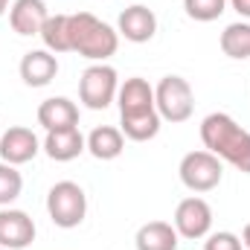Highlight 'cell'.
<instances>
[{
    "label": "cell",
    "mask_w": 250,
    "mask_h": 250,
    "mask_svg": "<svg viewBox=\"0 0 250 250\" xmlns=\"http://www.w3.org/2000/svg\"><path fill=\"white\" fill-rule=\"evenodd\" d=\"M50 12L44 0H15L9 6V23L18 35H41Z\"/></svg>",
    "instance_id": "cell-13"
},
{
    "label": "cell",
    "mask_w": 250,
    "mask_h": 250,
    "mask_svg": "<svg viewBox=\"0 0 250 250\" xmlns=\"http://www.w3.org/2000/svg\"><path fill=\"white\" fill-rule=\"evenodd\" d=\"M212 227V209L204 198H184L175 209V230L184 239H204Z\"/></svg>",
    "instance_id": "cell-7"
},
{
    "label": "cell",
    "mask_w": 250,
    "mask_h": 250,
    "mask_svg": "<svg viewBox=\"0 0 250 250\" xmlns=\"http://www.w3.org/2000/svg\"><path fill=\"white\" fill-rule=\"evenodd\" d=\"M38 125L47 131H62V128H76L79 125V108L67 96H50L38 105Z\"/></svg>",
    "instance_id": "cell-15"
},
{
    "label": "cell",
    "mask_w": 250,
    "mask_h": 250,
    "mask_svg": "<svg viewBox=\"0 0 250 250\" xmlns=\"http://www.w3.org/2000/svg\"><path fill=\"white\" fill-rule=\"evenodd\" d=\"M84 148H87V143H84L79 125H76V128H62V131H47V137H44V151H47V157L56 160V163H70V160H76Z\"/></svg>",
    "instance_id": "cell-14"
},
{
    "label": "cell",
    "mask_w": 250,
    "mask_h": 250,
    "mask_svg": "<svg viewBox=\"0 0 250 250\" xmlns=\"http://www.w3.org/2000/svg\"><path fill=\"white\" fill-rule=\"evenodd\" d=\"M204 250H242V239H239L236 233H227V230H221V233H212V236H207Z\"/></svg>",
    "instance_id": "cell-23"
},
{
    "label": "cell",
    "mask_w": 250,
    "mask_h": 250,
    "mask_svg": "<svg viewBox=\"0 0 250 250\" xmlns=\"http://www.w3.org/2000/svg\"><path fill=\"white\" fill-rule=\"evenodd\" d=\"M0 250H6V248H0Z\"/></svg>",
    "instance_id": "cell-27"
},
{
    "label": "cell",
    "mask_w": 250,
    "mask_h": 250,
    "mask_svg": "<svg viewBox=\"0 0 250 250\" xmlns=\"http://www.w3.org/2000/svg\"><path fill=\"white\" fill-rule=\"evenodd\" d=\"M154 108L166 123H187L195 111V93L184 76H163L154 87Z\"/></svg>",
    "instance_id": "cell-3"
},
{
    "label": "cell",
    "mask_w": 250,
    "mask_h": 250,
    "mask_svg": "<svg viewBox=\"0 0 250 250\" xmlns=\"http://www.w3.org/2000/svg\"><path fill=\"white\" fill-rule=\"evenodd\" d=\"M38 151H41V143H38L32 128L12 125L9 131L0 134V157H3V163L21 166V163H29Z\"/></svg>",
    "instance_id": "cell-8"
},
{
    "label": "cell",
    "mask_w": 250,
    "mask_h": 250,
    "mask_svg": "<svg viewBox=\"0 0 250 250\" xmlns=\"http://www.w3.org/2000/svg\"><path fill=\"white\" fill-rule=\"evenodd\" d=\"M59 76V59L50 50H29L21 59V79L29 87H47Z\"/></svg>",
    "instance_id": "cell-11"
},
{
    "label": "cell",
    "mask_w": 250,
    "mask_h": 250,
    "mask_svg": "<svg viewBox=\"0 0 250 250\" xmlns=\"http://www.w3.org/2000/svg\"><path fill=\"white\" fill-rule=\"evenodd\" d=\"M178 230L169 221H148L137 230V250H178Z\"/></svg>",
    "instance_id": "cell-17"
},
{
    "label": "cell",
    "mask_w": 250,
    "mask_h": 250,
    "mask_svg": "<svg viewBox=\"0 0 250 250\" xmlns=\"http://www.w3.org/2000/svg\"><path fill=\"white\" fill-rule=\"evenodd\" d=\"M178 172H181L184 187L192 189V192H212V189L221 184V178H224L221 160L212 151H207V148L204 151H189V154H184Z\"/></svg>",
    "instance_id": "cell-6"
},
{
    "label": "cell",
    "mask_w": 250,
    "mask_h": 250,
    "mask_svg": "<svg viewBox=\"0 0 250 250\" xmlns=\"http://www.w3.org/2000/svg\"><path fill=\"white\" fill-rule=\"evenodd\" d=\"M117 32L131 44H146L157 32V15L148 6H143V3H134L120 15V29Z\"/></svg>",
    "instance_id": "cell-10"
},
{
    "label": "cell",
    "mask_w": 250,
    "mask_h": 250,
    "mask_svg": "<svg viewBox=\"0 0 250 250\" xmlns=\"http://www.w3.org/2000/svg\"><path fill=\"white\" fill-rule=\"evenodd\" d=\"M120 32L111 29L105 21H99L90 12L70 15V53H79L90 62H105L117 53Z\"/></svg>",
    "instance_id": "cell-2"
},
{
    "label": "cell",
    "mask_w": 250,
    "mask_h": 250,
    "mask_svg": "<svg viewBox=\"0 0 250 250\" xmlns=\"http://www.w3.org/2000/svg\"><path fill=\"white\" fill-rule=\"evenodd\" d=\"M6 9H9V0H0V15H3Z\"/></svg>",
    "instance_id": "cell-26"
},
{
    "label": "cell",
    "mask_w": 250,
    "mask_h": 250,
    "mask_svg": "<svg viewBox=\"0 0 250 250\" xmlns=\"http://www.w3.org/2000/svg\"><path fill=\"white\" fill-rule=\"evenodd\" d=\"M87 151L96 160H117L125 148V134L114 125H99L87 134Z\"/></svg>",
    "instance_id": "cell-16"
},
{
    "label": "cell",
    "mask_w": 250,
    "mask_h": 250,
    "mask_svg": "<svg viewBox=\"0 0 250 250\" xmlns=\"http://www.w3.org/2000/svg\"><path fill=\"white\" fill-rule=\"evenodd\" d=\"M117 99H120V117H134V114L154 111V87L140 76L125 79L123 87L117 90Z\"/></svg>",
    "instance_id": "cell-12"
},
{
    "label": "cell",
    "mask_w": 250,
    "mask_h": 250,
    "mask_svg": "<svg viewBox=\"0 0 250 250\" xmlns=\"http://www.w3.org/2000/svg\"><path fill=\"white\" fill-rule=\"evenodd\" d=\"M201 140L207 151L227 160L239 172L250 175V131H245L230 114H209L201 123Z\"/></svg>",
    "instance_id": "cell-1"
},
{
    "label": "cell",
    "mask_w": 250,
    "mask_h": 250,
    "mask_svg": "<svg viewBox=\"0 0 250 250\" xmlns=\"http://www.w3.org/2000/svg\"><path fill=\"white\" fill-rule=\"evenodd\" d=\"M160 114L157 108L154 111H146V114H134V117H120V131H123L128 140L134 143H146V140H154L160 134Z\"/></svg>",
    "instance_id": "cell-18"
},
{
    "label": "cell",
    "mask_w": 250,
    "mask_h": 250,
    "mask_svg": "<svg viewBox=\"0 0 250 250\" xmlns=\"http://www.w3.org/2000/svg\"><path fill=\"white\" fill-rule=\"evenodd\" d=\"M184 9L192 21H201V23H209V21H218L227 9V0H184Z\"/></svg>",
    "instance_id": "cell-21"
},
{
    "label": "cell",
    "mask_w": 250,
    "mask_h": 250,
    "mask_svg": "<svg viewBox=\"0 0 250 250\" xmlns=\"http://www.w3.org/2000/svg\"><path fill=\"white\" fill-rule=\"evenodd\" d=\"M242 245L250 250V224H245V230H242Z\"/></svg>",
    "instance_id": "cell-25"
},
{
    "label": "cell",
    "mask_w": 250,
    "mask_h": 250,
    "mask_svg": "<svg viewBox=\"0 0 250 250\" xmlns=\"http://www.w3.org/2000/svg\"><path fill=\"white\" fill-rule=\"evenodd\" d=\"M221 53L227 56V59H236V62H242V59H250V23H230L224 32H221Z\"/></svg>",
    "instance_id": "cell-19"
},
{
    "label": "cell",
    "mask_w": 250,
    "mask_h": 250,
    "mask_svg": "<svg viewBox=\"0 0 250 250\" xmlns=\"http://www.w3.org/2000/svg\"><path fill=\"white\" fill-rule=\"evenodd\" d=\"M47 212L53 218L56 227L62 230H73L84 221L87 215V195L84 189L73 181H59L47 195Z\"/></svg>",
    "instance_id": "cell-4"
},
{
    "label": "cell",
    "mask_w": 250,
    "mask_h": 250,
    "mask_svg": "<svg viewBox=\"0 0 250 250\" xmlns=\"http://www.w3.org/2000/svg\"><path fill=\"white\" fill-rule=\"evenodd\" d=\"M233 3V9L242 15V18H250V0H230Z\"/></svg>",
    "instance_id": "cell-24"
},
{
    "label": "cell",
    "mask_w": 250,
    "mask_h": 250,
    "mask_svg": "<svg viewBox=\"0 0 250 250\" xmlns=\"http://www.w3.org/2000/svg\"><path fill=\"white\" fill-rule=\"evenodd\" d=\"M35 242V221L23 209H0V248L23 250Z\"/></svg>",
    "instance_id": "cell-9"
},
{
    "label": "cell",
    "mask_w": 250,
    "mask_h": 250,
    "mask_svg": "<svg viewBox=\"0 0 250 250\" xmlns=\"http://www.w3.org/2000/svg\"><path fill=\"white\" fill-rule=\"evenodd\" d=\"M41 41L50 53H70V15H50L41 26Z\"/></svg>",
    "instance_id": "cell-20"
},
{
    "label": "cell",
    "mask_w": 250,
    "mask_h": 250,
    "mask_svg": "<svg viewBox=\"0 0 250 250\" xmlns=\"http://www.w3.org/2000/svg\"><path fill=\"white\" fill-rule=\"evenodd\" d=\"M117 90H120V79L111 64H90L79 79V99L90 111H105L117 99Z\"/></svg>",
    "instance_id": "cell-5"
},
{
    "label": "cell",
    "mask_w": 250,
    "mask_h": 250,
    "mask_svg": "<svg viewBox=\"0 0 250 250\" xmlns=\"http://www.w3.org/2000/svg\"><path fill=\"white\" fill-rule=\"evenodd\" d=\"M23 189V178L12 163H0V207H9Z\"/></svg>",
    "instance_id": "cell-22"
}]
</instances>
